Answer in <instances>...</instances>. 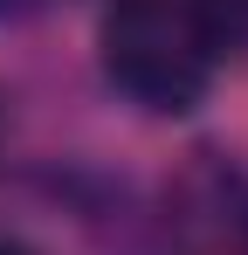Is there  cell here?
Here are the masks:
<instances>
[{"mask_svg": "<svg viewBox=\"0 0 248 255\" xmlns=\"http://www.w3.org/2000/svg\"><path fill=\"white\" fill-rule=\"evenodd\" d=\"M0 255H35L28 242H14V235H0Z\"/></svg>", "mask_w": 248, "mask_h": 255, "instance_id": "obj_2", "label": "cell"}, {"mask_svg": "<svg viewBox=\"0 0 248 255\" xmlns=\"http://www.w3.org/2000/svg\"><path fill=\"white\" fill-rule=\"evenodd\" d=\"M228 35L207 0H111L97 28L104 83L145 118H186L221 76Z\"/></svg>", "mask_w": 248, "mask_h": 255, "instance_id": "obj_1", "label": "cell"}, {"mask_svg": "<svg viewBox=\"0 0 248 255\" xmlns=\"http://www.w3.org/2000/svg\"><path fill=\"white\" fill-rule=\"evenodd\" d=\"M0 7H28V0H0Z\"/></svg>", "mask_w": 248, "mask_h": 255, "instance_id": "obj_3", "label": "cell"}]
</instances>
